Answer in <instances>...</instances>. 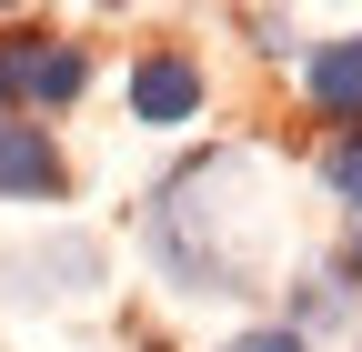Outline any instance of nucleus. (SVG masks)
Listing matches in <instances>:
<instances>
[{"mask_svg":"<svg viewBox=\"0 0 362 352\" xmlns=\"http://www.w3.org/2000/svg\"><path fill=\"white\" fill-rule=\"evenodd\" d=\"M141 252L192 302H252L272 282V161L262 151H192L141 201Z\"/></svg>","mask_w":362,"mask_h":352,"instance_id":"nucleus-1","label":"nucleus"},{"mask_svg":"<svg viewBox=\"0 0 362 352\" xmlns=\"http://www.w3.org/2000/svg\"><path fill=\"white\" fill-rule=\"evenodd\" d=\"M81 91H90V51L81 40H61V30H0V111L40 121V111H71Z\"/></svg>","mask_w":362,"mask_h":352,"instance_id":"nucleus-2","label":"nucleus"},{"mask_svg":"<svg viewBox=\"0 0 362 352\" xmlns=\"http://www.w3.org/2000/svg\"><path fill=\"white\" fill-rule=\"evenodd\" d=\"M202 101H211V81H202L192 51H171V40H161V51L131 61V121H141V131H192Z\"/></svg>","mask_w":362,"mask_h":352,"instance_id":"nucleus-3","label":"nucleus"},{"mask_svg":"<svg viewBox=\"0 0 362 352\" xmlns=\"http://www.w3.org/2000/svg\"><path fill=\"white\" fill-rule=\"evenodd\" d=\"M61 192H71V161L51 141V121L0 111V201H61Z\"/></svg>","mask_w":362,"mask_h":352,"instance_id":"nucleus-4","label":"nucleus"},{"mask_svg":"<svg viewBox=\"0 0 362 352\" xmlns=\"http://www.w3.org/2000/svg\"><path fill=\"white\" fill-rule=\"evenodd\" d=\"M302 101L342 131H362V30H332V40L302 51Z\"/></svg>","mask_w":362,"mask_h":352,"instance_id":"nucleus-5","label":"nucleus"},{"mask_svg":"<svg viewBox=\"0 0 362 352\" xmlns=\"http://www.w3.org/2000/svg\"><path fill=\"white\" fill-rule=\"evenodd\" d=\"M282 322H292L302 342H322V332H342V322H352V282H342V262L292 282V312H282Z\"/></svg>","mask_w":362,"mask_h":352,"instance_id":"nucleus-6","label":"nucleus"},{"mask_svg":"<svg viewBox=\"0 0 362 352\" xmlns=\"http://www.w3.org/2000/svg\"><path fill=\"white\" fill-rule=\"evenodd\" d=\"M322 192L362 222V131H332V141H322Z\"/></svg>","mask_w":362,"mask_h":352,"instance_id":"nucleus-7","label":"nucleus"},{"mask_svg":"<svg viewBox=\"0 0 362 352\" xmlns=\"http://www.w3.org/2000/svg\"><path fill=\"white\" fill-rule=\"evenodd\" d=\"M221 352H312V342H302L292 322H252V332H232Z\"/></svg>","mask_w":362,"mask_h":352,"instance_id":"nucleus-8","label":"nucleus"},{"mask_svg":"<svg viewBox=\"0 0 362 352\" xmlns=\"http://www.w3.org/2000/svg\"><path fill=\"white\" fill-rule=\"evenodd\" d=\"M242 30H252V51H262V61H282V51H292V20H282V11H252Z\"/></svg>","mask_w":362,"mask_h":352,"instance_id":"nucleus-9","label":"nucleus"},{"mask_svg":"<svg viewBox=\"0 0 362 352\" xmlns=\"http://www.w3.org/2000/svg\"><path fill=\"white\" fill-rule=\"evenodd\" d=\"M342 282L362 292V222H352V242H342Z\"/></svg>","mask_w":362,"mask_h":352,"instance_id":"nucleus-10","label":"nucleus"}]
</instances>
